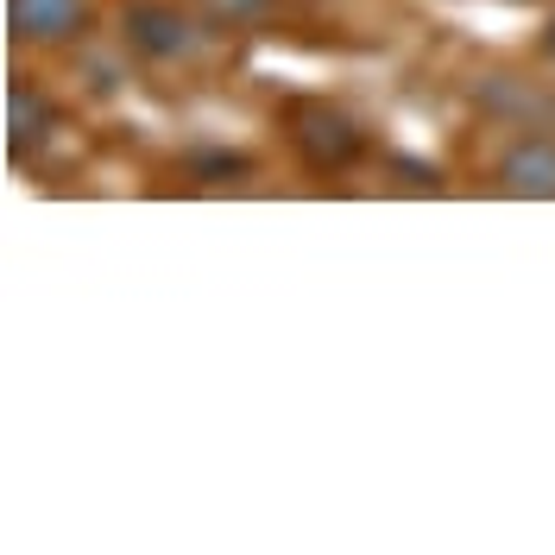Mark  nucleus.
Here are the masks:
<instances>
[{"label": "nucleus", "instance_id": "nucleus-1", "mask_svg": "<svg viewBox=\"0 0 555 555\" xmlns=\"http://www.w3.org/2000/svg\"><path fill=\"white\" fill-rule=\"evenodd\" d=\"M120 38L133 44L139 57H152V64H177V57H190L203 44L196 20L183 7H171V0H133L120 13Z\"/></svg>", "mask_w": 555, "mask_h": 555}, {"label": "nucleus", "instance_id": "nucleus-2", "mask_svg": "<svg viewBox=\"0 0 555 555\" xmlns=\"http://www.w3.org/2000/svg\"><path fill=\"white\" fill-rule=\"evenodd\" d=\"M499 190L518 196V203H555V139L550 133H524L499 152Z\"/></svg>", "mask_w": 555, "mask_h": 555}, {"label": "nucleus", "instance_id": "nucleus-3", "mask_svg": "<svg viewBox=\"0 0 555 555\" xmlns=\"http://www.w3.org/2000/svg\"><path fill=\"white\" fill-rule=\"evenodd\" d=\"M95 26L89 0H7V33L20 44H69Z\"/></svg>", "mask_w": 555, "mask_h": 555}, {"label": "nucleus", "instance_id": "nucleus-4", "mask_svg": "<svg viewBox=\"0 0 555 555\" xmlns=\"http://www.w3.org/2000/svg\"><path fill=\"white\" fill-rule=\"evenodd\" d=\"M291 139H297V152H304L310 165H322V171H335V165H347V158L360 152V127L328 102L297 107V114H291Z\"/></svg>", "mask_w": 555, "mask_h": 555}, {"label": "nucleus", "instance_id": "nucleus-5", "mask_svg": "<svg viewBox=\"0 0 555 555\" xmlns=\"http://www.w3.org/2000/svg\"><path fill=\"white\" fill-rule=\"evenodd\" d=\"M51 127H57V107L44 102L33 82H13L7 89V145H13V158H26Z\"/></svg>", "mask_w": 555, "mask_h": 555}, {"label": "nucleus", "instance_id": "nucleus-6", "mask_svg": "<svg viewBox=\"0 0 555 555\" xmlns=\"http://www.w3.org/2000/svg\"><path fill=\"white\" fill-rule=\"evenodd\" d=\"M543 51H550V57H555V20H550V26H543Z\"/></svg>", "mask_w": 555, "mask_h": 555}]
</instances>
